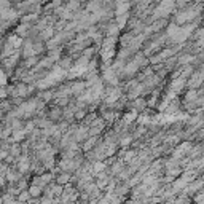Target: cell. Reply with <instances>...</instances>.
<instances>
[{
    "label": "cell",
    "instance_id": "obj_1",
    "mask_svg": "<svg viewBox=\"0 0 204 204\" xmlns=\"http://www.w3.org/2000/svg\"><path fill=\"white\" fill-rule=\"evenodd\" d=\"M5 81H6V78H5V73H3V72H0V85H3Z\"/></svg>",
    "mask_w": 204,
    "mask_h": 204
}]
</instances>
